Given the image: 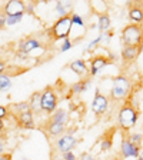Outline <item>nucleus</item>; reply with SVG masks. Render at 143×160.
I'll return each mask as SVG.
<instances>
[{
    "instance_id": "1",
    "label": "nucleus",
    "mask_w": 143,
    "mask_h": 160,
    "mask_svg": "<svg viewBox=\"0 0 143 160\" xmlns=\"http://www.w3.org/2000/svg\"><path fill=\"white\" fill-rule=\"evenodd\" d=\"M132 92H133V86L130 79L123 74H119L113 79V86L110 89V99L113 102H125L129 100Z\"/></svg>"
},
{
    "instance_id": "2",
    "label": "nucleus",
    "mask_w": 143,
    "mask_h": 160,
    "mask_svg": "<svg viewBox=\"0 0 143 160\" xmlns=\"http://www.w3.org/2000/svg\"><path fill=\"white\" fill-rule=\"evenodd\" d=\"M137 110L133 107V104L130 102H126L123 106L119 109V113H117V123L119 127L123 132H129L132 130L137 123Z\"/></svg>"
},
{
    "instance_id": "3",
    "label": "nucleus",
    "mask_w": 143,
    "mask_h": 160,
    "mask_svg": "<svg viewBox=\"0 0 143 160\" xmlns=\"http://www.w3.org/2000/svg\"><path fill=\"white\" fill-rule=\"evenodd\" d=\"M122 42L123 46L139 47L143 43V24L130 23L122 29Z\"/></svg>"
},
{
    "instance_id": "4",
    "label": "nucleus",
    "mask_w": 143,
    "mask_h": 160,
    "mask_svg": "<svg viewBox=\"0 0 143 160\" xmlns=\"http://www.w3.org/2000/svg\"><path fill=\"white\" fill-rule=\"evenodd\" d=\"M72 17L66 16V17H59V19L54 22V24L50 27L49 34L50 37L57 42V40H66L70 39V34H72Z\"/></svg>"
},
{
    "instance_id": "5",
    "label": "nucleus",
    "mask_w": 143,
    "mask_h": 160,
    "mask_svg": "<svg viewBox=\"0 0 143 160\" xmlns=\"http://www.w3.org/2000/svg\"><path fill=\"white\" fill-rule=\"evenodd\" d=\"M40 106H42V112L46 114H53L54 112H56L57 96L52 87H46V89L42 92V96H40Z\"/></svg>"
},
{
    "instance_id": "6",
    "label": "nucleus",
    "mask_w": 143,
    "mask_h": 160,
    "mask_svg": "<svg viewBox=\"0 0 143 160\" xmlns=\"http://www.w3.org/2000/svg\"><path fill=\"white\" fill-rule=\"evenodd\" d=\"M27 10V4L23 0H9L4 3L3 12L7 17H14V16H24Z\"/></svg>"
},
{
    "instance_id": "7",
    "label": "nucleus",
    "mask_w": 143,
    "mask_h": 160,
    "mask_svg": "<svg viewBox=\"0 0 143 160\" xmlns=\"http://www.w3.org/2000/svg\"><path fill=\"white\" fill-rule=\"evenodd\" d=\"M140 150L142 147L135 146L133 143H130V140L127 137L122 139V143H120V156L123 160H129V159H136L139 157Z\"/></svg>"
},
{
    "instance_id": "8",
    "label": "nucleus",
    "mask_w": 143,
    "mask_h": 160,
    "mask_svg": "<svg viewBox=\"0 0 143 160\" xmlns=\"http://www.w3.org/2000/svg\"><path fill=\"white\" fill-rule=\"evenodd\" d=\"M107 107H109V99H107L105 94L100 93L99 89H96L93 102H92V112H93L96 116H102V114L106 113Z\"/></svg>"
},
{
    "instance_id": "9",
    "label": "nucleus",
    "mask_w": 143,
    "mask_h": 160,
    "mask_svg": "<svg viewBox=\"0 0 143 160\" xmlns=\"http://www.w3.org/2000/svg\"><path fill=\"white\" fill-rule=\"evenodd\" d=\"M76 143H77V140L74 136H72V134H64V136H62L60 139H57L56 149L59 150L62 154H64V153L72 152V150L74 149V146H76Z\"/></svg>"
},
{
    "instance_id": "10",
    "label": "nucleus",
    "mask_w": 143,
    "mask_h": 160,
    "mask_svg": "<svg viewBox=\"0 0 143 160\" xmlns=\"http://www.w3.org/2000/svg\"><path fill=\"white\" fill-rule=\"evenodd\" d=\"M69 69L76 73L77 76L80 77V80H84L87 76H90V69L87 67L86 62L82 59H77V60H73L72 63L69 64Z\"/></svg>"
},
{
    "instance_id": "11",
    "label": "nucleus",
    "mask_w": 143,
    "mask_h": 160,
    "mask_svg": "<svg viewBox=\"0 0 143 160\" xmlns=\"http://www.w3.org/2000/svg\"><path fill=\"white\" fill-rule=\"evenodd\" d=\"M110 63H112V62H110L106 56H94L93 59H92V63H90V67H89L90 76H96L100 70H103L105 67Z\"/></svg>"
},
{
    "instance_id": "12",
    "label": "nucleus",
    "mask_w": 143,
    "mask_h": 160,
    "mask_svg": "<svg viewBox=\"0 0 143 160\" xmlns=\"http://www.w3.org/2000/svg\"><path fill=\"white\" fill-rule=\"evenodd\" d=\"M14 119H16L19 127H22V129H34V120H33L32 110L24 112V113H20V114H16Z\"/></svg>"
},
{
    "instance_id": "13",
    "label": "nucleus",
    "mask_w": 143,
    "mask_h": 160,
    "mask_svg": "<svg viewBox=\"0 0 143 160\" xmlns=\"http://www.w3.org/2000/svg\"><path fill=\"white\" fill-rule=\"evenodd\" d=\"M139 56H140L139 47H132V46H123L122 53H120V57H122V60L125 63H132Z\"/></svg>"
},
{
    "instance_id": "14",
    "label": "nucleus",
    "mask_w": 143,
    "mask_h": 160,
    "mask_svg": "<svg viewBox=\"0 0 143 160\" xmlns=\"http://www.w3.org/2000/svg\"><path fill=\"white\" fill-rule=\"evenodd\" d=\"M40 47H42V43H40L36 37H27L23 42H20L19 50L26 54H29L30 52H33V50H36V49H40Z\"/></svg>"
},
{
    "instance_id": "15",
    "label": "nucleus",
    "mask_w": 143,
    "mask_h": 160,
    "mask_svg": "<svg viewBox=\"0 0 143 160\" xmlns=\"http://www.w3.org/2000/svg\"><path fill=\"white\" fill-rule=\"evenodd\" d=\"M129 20L135 24H143V7L137 3L132 4L129 9Z\"/></svg>"
},
{
    "instance_id": "16",
    "label": "nucleus",
    "mask_w": 143,
    "mask_h": 160,
    "mask_svg": "<svg viewBox=\"0 0 143 160\" xmlns=\"http://www.w3.org/2000/svg\"><path fill=\"white\" fill-rule=\"evenodd\" d=\"M64 129H66V126L62 123H57V122H53V120H47L46 123V132L50 134V136L53 137H57L60 136V134H63Z\"/></svg>"
},
{
    "instance_id": "17",
    "label": "nucleus",
    "mask_w": 143,
    "mask_h": 160,
    "mask_svg": "<svg viewBox=\"0 0 143 160\" xmlns=\"http://www.w3.org/2000/svg\"><path fill=\"white\" fill-rule=\"evenodd\" d=\"M72 7H73V3H72V2L60 0V2L56 3V13H59L60 17L72 16Z\"/></svg>"
},
{
    "instance_id": "18",
    "label": "nucleus",
    "mask_w": 143,
    "mask_h": 160,
    "mask_svg": "<svg viewBox=\"0 0 143 160\" xmlns=\"http://www.w3.org/2000/svg\"><path fill=\"white\" fill-rule=\"evenodd\" d=\"M40 96H42V92H34L30 99L27 100V103L30 106V110H32V113L34 114H39L42 112V106H40Z\"/></svg>"
},
{
    "instance_id": "19",
    "label": "nucleus",
    "mask_w": 143,
    "mask_h": 160,
    "mask_svg": "<svg viewBox=\"0 0 143 160\" xmlns=\"http://www.w3.org/2000/svg\"><path fill=\"white\" fill-rule=\"evenodd\" d=\"M110 24H112L110 17L106 13H100L99 19H97V29H99L100 33H106L107 30L110 29Z\"/></svg>"
},
{
    "instance_id": "20",
    "label": "nucleus",
    "mask_w": 143,
    "mask_h": 160,
    "mask_svg": "<svg viewBox=\"0 0 143 160\" xmlns=\"http://www.w3.org/2000/svg\"><path fill=\"white\" fill-rule=\"evenodd\" d=\"M90 83H92V82H90L89 79L79 80L77 83H74L73 86H72V93H74V94H80V93H83V92L89 90Z\"/></svg>"
},
{
    "instance_id": "21",
    "label": "nucleus",
    "mask_w": 143,
    "mask_h": 160,
    "mask_svg": "<svg viewBox=\"0 0 143 160\" xmlns=\"http://www.w3.org/2000/svg\"><path fill=\"white\" fill-rule=\"evenodd\" d=\"M50 120H53V122H57V123H62L66 126L67 123V112L64 109H57L52 116H50Z\"/></svg>"
},
{
    "instance_id": "22",
    "label": "nucleus",
    "mask_w": 143,
    "mask_h": 160,
    "mask_svg": "<svg viewBox=\"0 0 143 160\" xmlns=\"http://www.w3.org/2000/svg\"><path fill=\"white\" fill-rule=\"evenodd\" d=\"M12 87V79L7 74H0V92L9 90Z\"/></svg>"
},
{
    "instance_id": "23",
    "label": "nucleus",
    "mask_w": 143,
    "mask_h": 160,
    "mask_svg": "<svg viewBox=\"0 0 143 160\" xmlns=\"http://www.w3.org/2000/svg\"><path fill=\"white\" fill-rule=\"evenodd\" d=\"M112 144H113V139H112V136L105 134L103 139H102V143H100V150H102V152H107V150H110Z\"/></svg>"
},
{
    "instance_id": "24",
    "label": "nucleus",
    "mask_w": 143,
    "mask_h": 160,
    "mask_svg": "<svg viewBox=\"0 0 143 160\" xmlns=\"http://www.w3.org/2000/svg\"><path fill=\"white\" fill-rule=\"evenodd\" d=\"M127 139L130 140V143H133L135 146L137 147H142V143H143V134L140 133H132L127 136Z\"/></svg>"
},
{
    "instance_id": "25",
    "label": "nucleus",
    "mask_w": 143,
    "mask_h": 160,
    "mask_svg": "<svg viewBox=\"0 0 143 160\" xmlns=\"http://www.w3.org/2000/svg\"><path fill=\"white\" fill-rule=\"evenodd\" d=\"M72 47H73V40L66 39V40H63V44L60 46V52L63 53V52H67V50L72 49Z\"/></svg>"
},
{
    "instance_id": "26",
    "label": "nucleus",
    "mask_w": 143,
    "mask_h": 160,
    "mask_svg": "<svg viewBox=\"0 0 143 160\" xmlns=\"http://www.w3.org/2000/svg\"><path fill=\"white\" fill-rule=\"evenodd\" d=\"M23 16H14V17H7V26H14L19 22H22Z\"/></svg>"
},
{
    "instance_id": "27",
    "label": "nucleus",
    "mask_w": 143,
    "mask_h": 160,
    "mask_svg": "<svg viewBox=\"0 0 143 160\" xmlns=\"http://www.w3.org/2000/svg\"><path fill=\"white\" fill-rule=\"evenodd\" d=\"M7 26V16L4 14V12H0V29H4Z\"/></svg>"
},
{
    "instance_id": "28",
    "label": "nucleus",
    "mask_w": 143,
    "mask_h": 160,
    "mask_svg": "<svg viewBox=\"0 0 143 160\" xmlns=\"http://www.w3.org/2000/svg\"><path fill=\"white\" fill-rule=\"evenodd\" d=\"M62 160H77V157L73 154V152H69V153L62 154Z\"/></svg>"
},
{
    "instance_id": "29",
    "label": "nucleus",
    "mask_w": 143,
    "mask_h": 160,
    "mask_svg": "<svg viewBox=\"0 0 143 160\" xmlns=\"http://www.w3.org/2000/svg\"><path fill=\"white\" fill-rule=\"evenodd\" d=\"M9 116V112H7V107L0 106V120H4Z\"/></svg>"
},
{
    "instance_id": "30",
    "label": "nucleus",
    "mask_w": 143,
    "mask_h": 160,
    "mask_svg": "<svg viewBox=\"0 0 143 160\" xmlns=\"http://www.w3.org/2000/svg\"><path fill=\"white\" fill-rule=\"evenodd\" d=\"M80 160H96V159H94V156L92 153H87V152H84V153L80 154Z\"/></svg>"
},
{
    "instance_id": "31",
    "label": "nucleus",
    "mask_w": 143,
    "mask_h": 160,
    "mask_svg": "<svg viewBox=\"0 0 143 160\" xmlns=\"http://www.w3.org/2000/svg\"><path fill=\"white\" fill-rule=\"evenodd\" d=\"M0 160H12V154H10V153L0 154Z\"/></svg>"
},
{
    "instance_id": "32",
    "label": "nucleus",
    "mask_w": 143,
    "mask_h": 160,
    "mask_svg": "<svg viewBox=\"0 0 143 160\" xmlns=\"http://www.w3.org/2000/svg\"><path fill=\"white\" fill-rule=\"evenodd\" d=\"M4 70H6V63L0 60V74H4Z\"/></svg>"
},
{
    "instance_id": "33",
    "label": "nucleus",
    "mask_w": 143,
    "mask_h": 160,
    "mask_svg": "<svg viewBox=\"0 0 143 160\" xmlns=\"http://www.w3.org/2000/svg\"><path fill=\"white\" fill-rule=\"evenodd\" d=\"M0 154H4V143L0 142Z\"/></svg>"
},
{
    "instance_id": "34",
    "label": "nucleus",
    "mask_w": 143,
    "mask_h": 160,
    "mask_svg": "<svg viewBox=\"0 0 143 160\" xmlns=\"http://www.w3.org/2000/svg\"><path fill=\"white\" fill-rule=\"evenodd\" d=\"M4 130V123H3V120H0V133Z\"/></svg>"
},
{
    "instance_id": "35",
    "label": "nucleus",
    "mask_w": 143,
    "mask_h": 160,
    "mask_svg": "<svg viewBox=\"0 0 143 160\" xmlns=\"http://www.w3.org/2000/svg\"><path fill=\"white\" fill-rule=\"evenodd\" d=\"M137 160H143V149L140 150V154H139V157H137Z\"/></svg>"
},
{
    "instance_id": "36",
    "label": "nucleus",
    "mask_w": 143,
    "mask_h": 160,
    "mask_svg": "<svg viewBox=\"0 0 143 160\" xmlns=\"http://www.w3.org/2000/svg\"><path fill=\"white\" fill-rule=\"evenodd\" d=\"M110 160H123V159H120L119 156H115V157H112V159H110Z\"/></svg>"
},
{
    "instance_id": "37",
    "label": "nucleus",
    "mask_w": 143,
    "mask_h": 160,
    "mask_svg": "<svg viewBox=\"0 0 143 160\" xmlns=\"http://www.w3.org/2000/svg\"><path fill=\"white\" fill-rule=\"evenodd\" d=\"M139 50H140V54H142V53H143V43L139 46Z\"/></svg>"
}]
</instances>
